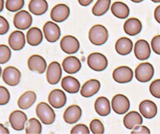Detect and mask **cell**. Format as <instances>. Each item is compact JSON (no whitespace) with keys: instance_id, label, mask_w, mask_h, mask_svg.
Listing matches in <instances>:
<instances>
[{"instance_id":"cell-16","label":"cell","mask_w":160,"mask_h":134,"mask_svg":"<svg viewBox=\"0 0 160 134\" xmlns=\"http://www.w3.org/2000/svg\"><path fill=\"white\" fill-rule=\"evenodd\" d=\"M48 100L52 107L62 108L67 102V97L63 91L60 89H54L49 93Z\"/></svg>"},{"instance_id":"cell-37","label":"cell","mask_w":160,"mask_h":134,"mask_svg":"<svg viewBox=\"0 0 160 134\" xmlns=\"http://www.w3.org/2000/svg\"><path fill=\"white\" fill-rule=\"evenodd\" d=\"M10 100V93L5 87H0V105H6Z\"/></svg>"},{"instance_id":"cell-38","label":"cell","mask_w":160,"mask_h":134,"mask_svg":"<svg viewBox=\"0 0 160 134\" xmlns=\"http://www.w3.org/2000/svg\"><path fill=\"white\" fill-rule=\"evenodd\" d=\"M89 129L88 127L84 124H78L75 127H73L71 130V133L72 134H78V133H83V134H88L89 133Z\"/></svg>"},{"instance_id":"cell-11","label":"cell","mask_w":160,"mask_h":134,"mask_svg":"<svg viewBox=\"0 0 160 134\" xmlns=\"http://www.w3.org/2000/svg\"><path fill=\"white\" fill-rule=\"evenodd\" d=\"M70 14L69 7L63 3H59L52 7L50 17L53 22H62L68 19Z\"/></svg>"},{"instance_id":"cell-40","label":"cell","mask_w":160,"mask_h":134,"mask_svg":"<svg viewBox=\"0 0 160 134\" xmlns=\"http://www.w3.org/2000/svg\"><path fill=\"white\" fill-rule=\"evenodd\" d=\"M9 30V23L2 16H0V34L3 35L7 33Z\"/></svg>"},{"instance_id":"cell-33","label":"cell","mask_w":160,"mask_h":134,"mask_svg":"<svg viewBox=\"0 0 160 134\" xmlns=\"http://www.w3.org/2000/svg\"><path fill=\"white\" fill-rule=\"evenodd\" d=\"M24 6V0H7L5 2V7L8 11L14 12H18Z\"/></svg>"},{"instance_id":"cell-19","label":"cell","mask_w":160,"mask_h":134,"mask_svg":"<svg viewBox=\"0 0 160 134\" xmlns=\"http://www.w3.org/2000/svg\"><path fill=\"white\" fill-rule=\"evenodd\" d=\"M101 83L97 79H90L82 85L80 89V94L83 97H91L99 91Z\"/></svg>"},{"instance_id":"cell-47","label":"cell","mask_w":160,"mask_h":134,"mask_svg":"<svg viewBox=\"0 0 160 134\" xmlns=\"http://www.w3.org/2000/svg\"><path fill=\"white\" fill-rule=\"evenodd\" d=\"M153 2H160V0H151Z\"/></svg>"},{"instance_id":"cell-13","label":"cell","mask_w":160,"mask_h":134,"mask_svg":"<svg viewBox=\"0 0 160 134\" xmlns=\"http://www.w3.org/2000/svg\"><path fill=\"white\" fill-rule=\"evenodd\" d=\"M28 117L24 112L19 110H16L10 114L9 123L11 127L16 131H22L26 127Z\"/></svg>"},{"instance_id":"cell-17","label":"cell","mask_w":160,"mask_h":134,"mask_svg":"<svg viewBox=\"0 0 160 134\" xmlns=\"http://www.w3.org/2000/svg\"><path fill=\"white\" fill-rule=\"evenodd\" d=\"M25 43H26L25 35L20 30L13 31L8 37V45L14 51L22 50L24 47Z\"/></svg>"},{"instance_id":"cell-5","label":"cell","mask_w":160,"mask_h":134,"mask_svg":"<svg viewBox=\"0 0 160 134\" xmlns=\"http://www.w3.org/2000/svg\"><path fill=\"white\" fill-rule=\"evenodd\" d=\"M2 77L6 84L11 87H14L19 83L21 79V72L15 67L9 66L3 69Z\"/></svg>"},{"instance_id":"cell-44","label":"cell","mask_w":160,"mask_h":134,"mask_svg":"<svg viewBox=\"0 0 160 134\" xmlns=\"http://www.w3.org/2000/svg\"><path fill=\"white\" fill-rule=\"evenodd\" d=\"M0 133L1 134H8L9 131L7 127H5L2 124H0Z\"/></svg>"},{"instance_id":"cell-12","label":"cell","mask_w":160,"mask_h":134,"mask_svg":"<svg viewBox=\"0 0 160 134\" xmlns=\"http://www.w3.org/2000/svg\"><path fill=\"white\" fill-rule=\"evenodd\" d=\"M43 33L48 42H55L60 38L61 30L54 22L48 21L43 26Z\"/></svg>"},{"instance_id":"cell-9","label":"cell","mask_w":160,"mask_h":134,"mask_svg":"<svg viewBox=\"0 0 160 134\" xmlns=\"http://www.w3.org/2000/svg\"><path fill=\"white\" fill-rule=\"evenodd\" d=\"M62 77V67L59 62H52L47 68L46 78L49 84L55 85L59 82Z\"/></svg>"},{"instance_id":"cell-34","label":"cell","mask_w":160,"mask_h":134,"mask_svg":"<svg viewBox=\"0 0 160 134\" xmlns=\"http://www.w3.org/2000/svg\"><path fill=\"white\" fill-rule=\"evenodd\" d=\"M10 57H11V50L9 47L6 45H0V63L4 64L9 61Z\"/></svg>"},{"instance_id":"cell-29","label":"cell","mask_w":160,"mask_h":134,"mask_svg":"<svg viewBox=\"0 0 160 134\" xmlns=\"http://www.w3.org/2000/svg\"><path fill=\"white\" fill-rule=\"evenodd\" d=\"M111 12L118 18L125 19L129 15V7L122 2H114L111 6Z\"/></svg>"},{"instance_id":"cell-21","label":"cell","mask_w":160,"mask_h":134,"mask_svg":"<svg viewBox=\"0 0 160 134\" xmlns=\"http://www.w3.org/2000/svg\"><path fill=\"white\" fill-rule=\"evenodd\" d=\"M62 67L67 73L74 74L81 69L82 64L78 57H74V56H69L62 61Z\"/></svg>"},{"instance_id":"cell-36","label":"cell","mask_w":160,"mask_h":134,"mask_svg":"<svg viewBox=\"0 0 160 134\" xmlns=\"http://www.w3.org/2000/svg\"><path fill=\"white\" fill-rule=\"evenodd\" d=\"M149 92L156 98L160 99V79L154 80L149 86Z\"/></svg>"},{"instance_id":"cell-39","label":"cell","mask_w":160,"mask_h":134,"mask_svg":"<svg viewBox=\"0 0 160 134\" xmlns=\"http://www.w3.org/2000/svg\"><path fill=\"white\" fill-rule=\"evenodd\" d=\"M151 47L152 51L158 55H160V35L152 37L151 41Z\"/></svg>"},{"instance_id":"cell-23","label":"cell","mask_w":160,"mask_h":134,"mask_svg":"<svg viewBox=\"0 0 160 134\" xmlns=\"http://www.w3.org/2000/svg\"><path fill=\"white\" fill-rule=\"evenodd\" d=\"M61 86L65 92L74 94L80 90V82L78 80L72 76H67L61 81Z\"/></svg>"},{"instance_id":"cell-46","label":"cell","mask_w":160,"mask_h":134,"mask_svg":"<svg viewBox=\"0 0 160 134\" xmlns=\"http://www.w3.org/2000/svg\"><path fill=\"white\" fill-rule=\"evenodd\" d=\"M131 1H132V2H137V3H138V2H142L143 0H131Z\"/></svg>"},{"instance_id":"cell-7","label":"cell","mask_w":160,"mask_h":134,"mask_svg":"<svg viewBox=\"0 0 160 134\" xmlns=\"http://www.w3.org/2000/svg\"><path fill=\"white\" fill-rule=\"evenodd\" d=\"M32 22V17L29 12L21 10L15 13L13 17V25L18 29L26 30L31 27Z\"/></svg>"},{"instance_id":"cell-35","label":"cell","mask_w":160,"mask_h":134,"mask_svg":"<svg viewBox=\"0 0 160 134\" xmlns=\"http://www.w3.org/2000/svg\"><path fill=\"white\" fill-rule=\"evenodd\" d=\"M90 131L92 133L95 134H102L104 133V126L102 124V122L98 119L92 120L90 122L89 125Z\"/></svg>"},{"instance_id":"cell-14","label":"cell","mask_w":160,"mask_h":134,"mask_svg":"<svg viewBox=\"0 0 160 134\" xmlns=\"http://www.w3.org/2000/svg\"><path fill=\"white\" fill-rule=\"evenodd\" d=\"M28 67L30 71L42 74L46 71L47 62L46 60L40 55H32L28 60Z\"/></svg>"},{"instance_id":"cell-41","label":"cell","mask_w":160,"mask_h":134,"mask_svg":"<svg viewBox=\"0 0 160 134\" xmlns=\"http://www.w3.org/2000/svg\"><path fill=\"white\" fill-rule=\"evenodd\" d=\"M131 133L132 134H136V133H147L149 134L150 133V130L147 127H145V126H141V125H138L136 127L132 129V132Z\"/></svg>"},{"instance_id":"cell-31","label":"cell","mask_w":160,"mask_h":134,"mask_svg":"<svg viewBox=\"0 0 160 134\" xmlns=\"http://www.w3.org/2000/svg\"><path fill=\"white\" fill-rule=\"evenodd\" d=\"M111 0H98L92 8V14L95 16H102L108 11Z\"/></svg>"},{"instance_id":"cell-28","label":"cell","mask_w":160,"mask_h":134,"mask_svg":"<svg viewBox=\"0 0 160 134\" xmlns=\"http://www.w3.org/2000/svg\"><path fill=\"white\" fill-rule=\"evenodd\" d=\"M48 8V3L46 0H31L28 3V9L32 14L39 15L44 14Z\"/></svg>"},{"instance_id":"cell-6","label":"cell","mask_w":160,"mask_h":134,"mask_svg":"<svg viewBox=\"0 0 160 134\" xmlns=\"http://www.w3.org/2000/svg\"><path fill=\"white\" fill-rule=\"evenodd\" d=\"M112 108L113 112L117 114L122 115L127 113L129 110L130 102L125 95L117 94L112 97Z\"/></svg>"},{"instance_id":"cell-4","label":"cell","mask_w":160,"mask_h":134,"mask_svg":"<svg viewBox=\"0 0 160 134\" xmlns=\"http://www.w3.org/2000/svg\"><path fill=\"white\" fill-rule=\"evenodd\" d=\"M135 77L140 82H147L152 79L154 75V68L149 62L140 63L135 69Z\"/></svg>"},{"instance_id":"cell-18","label":"cell","mask_w":160,"mask_h":134,"mask_svg":"<svg viewBox=\"0 0 160 134\" xmlns=\"http://www.w3.org/2000/svg\"><path fill=\"white\" fill-rule=\"evenodd\" d=\"M139 112L142 117L147 119H152L157 115L158 107L155 102L150 100H143L140 102Z\"/></svg>"},{"instance_id":"cell-27","label":"cell","mask_w":160,"mask_h":134,"mask_svg":"<svg viewBox=\"0 0 160 134\" xmlns=\"http://www.w3.org/2000/svg\"><path fill=\"white\" fill-rule=\"evenodd\" d=\"M111 107L112 106H110V102L107 97H99L95 101V111L98 114L102 117H106L111 112Z\"/></svg>"},{"instance_id":"cell-25","label":"cell","mask_w":160,"mask_h":134,"mask_svg":"<svg viewBox=\"0 0 160 134\" xmlns=\"http://www.w3.org/2000/svg\"><path fill=\"white\" fill-rule=\"evenodd\" d=\"M132 47H133V44H132V40L125 37H120L115 43L116 52L122 56L129 54L130 52H132Z\"/></svg>"},{"instance_id":"cell-30","label":"cell","mask_w":160,"mask_h":134,"mask_svg":"<svg viewBox=\"0 0 160 134\" xmlns=\"http://www.w3.org/2000/svg\"><path fill=\"white\" fill-rule=\"evenodd\" d=\"M26 37H27V42L30 46L36 47L42 42L43 36L40 28L37 27H32L28 31Z\"/></svg>"},{"instance_id":"cell-32","label":"cell","mask_w":160,"mask_h":134,"mask_svg":"<svg viewBox=\"0 0 160 134\" xmlns=\"http://www.w3.org/2000/svg\"><path fill=\"white\" fill-rule=\"evenodd\" d=\"M25 132L28 134H38L42 132V125L40 123L39 120L36 118H31L28 120Z\"/></svg>"},{"instance_id":"cell-3","label":"cell","mask_w":160,"mask_h":134,"mask_svg":"<svg viewBox=\"0 0 160 134\" xmlns=\"http://www.w3.org/2000/svg\"><path fill=\"white\" fill-rule=\"evenodd\" d=\"M88 66L93 71L101 72L107 68L108 59L105 55L100 52H92L88 56Z\"/></svg>"},{"instance_id":"cell-42","label":"cell","mask_w":160,"mask_h":134,"mask_svg":"<svg viewBox=\"0 0 160 134\" xmlns=\"http://www.w3.org/2000/svg\"><path fill=\"white\" fill-rule=\"evenodd\" d=\"M154 18L160 24V5L158 6L154 10Z\"/></svg>"},{"instance_id":"cell-10","label":"cell","mask_w":160,"mask_h":134,"mask_svg":"<svg viewBox=\"0 0 160 134\" xmlns=\"http://www.w3.org/2000/svg\"><path fill=\"white\" fill-rule=\"evenodd\" d=\"M61 49L67 54H73L79 50L80 43L78 40L72 35H67L62 37L60 42Z\"/></svg>"},{"instance_id":"cell-8","label":"cell","mask_w":160,"mask_h":134,"mask_svg":"<svg viewBox=\"0 0 160 134\" xmlns=\"http://www.w3.org/2000/svg\"><path fill=\"white\" fill-rule=\"evenodd\" d=\"M133 77V72L129 67L121 66L115 68L112 72V78L118 83H127L131 82Z\"/></svg>"},{"instance_id":"cell-2","label":"cell","mask_w":160,"mask_h":134,"mask_svg":"<svg viewBox=\"0 0 160 134\" xmlns=\"http://www.w3.org/2000/svg\"><path fill=\"white\" fill-rule=\"evenodd\" d=\"M36 114L41 122L45 125H51L55 121V112L52 107L47 102H42L38 103L36 107Z\"/></svg>"},{"instance_id":"cell-1","label":"cell","mask_w":160,"mask_h":134,"mask_svg":"<svg viewBox=\"0 0 160 134\" xmlns=\"http://www.w3.org/2000/svg\"><path fill=\"white\" fill-rule=\"evenodd\" d=\"M88 39L93 45H103L108 39V32L104 26L101 24L94 25L88 32Z\"/></svg>"},{"instance_id":"cell-45","label":"cell","mask_w":160,"mask_h":134,"mask_svg":"<svg viewBox=\"0 0 160 134\" xmlns=\"http://www.w3.org/2000/svg\"><path fill=\"white\" fill-rule=\"evenodd\" d=\"M1 2V7H0V12H2V9H3V0H0Z\"/></svg>"},{"instance_id":"cell-20","label":"cell","mask_w":160,"mask_h":134,"mask_svg":"<svg viewBox=\"0 0 160 134\" xmlns=\"http://www.w3.org/2000/svg\"><path fill=\"white\" fill-rule=\"evenodd\" d=\"M82 117V109L78 105H71L65 110L63 120L68 124H73Z\"/></svg>"},{"instance_id":"cell-22","label":"cell","mask_w":160,"mask_h":134,"mask_svg":"<svg viewBox=\"0 0 160 134\" xmlns=\"http://www.w3.org/2000/svg\"><path fill=\"white\" fill-rule=\"evenodd\" d=\"M142 22L136 17H131L125 21L123 24L124 32L129 36H135L142 31Z\"/></svg>"},{"instance_id":"cell-26","label":"cell","mask_w":160,"mask_h":134,"mask_svg":"<svg viewBox=\"0 0 160 134\" xmlns=\"http://www.w3.org/2000/svg\"><path fill=\"white\" fill-rule=\"evenodd\" d=\"M142 123V117L138 112L132 111L125 115L123 118V124L127 129H133L138 125H141Z\"/></svg>"},{"instance_id":"cell-15","label":"cell","mask_w":160,"mask_h":134,"mask_svg":"<svg viewBox=\"0 0 160 134\" xmlns=\"http://www.w3.org/2000/svg\"><path fill=\"white\" fill-rule=\"evenodd\" d=\"M135 57L138 60L144 61L149 58L151 54V49L148 42L146 40L140 39L136 42L133 48Z\"/></svg>"},{"instance_id":"cell-43","label":"cell","mask_w":160,"mask_h":134,"mask_svg":"<svg viewBox=\"0 0 160 134\" xmlns=\"http://www.w3.org/2000/svg\"><path fill=\"white\" fill-rule=\"evenodd\" d=\"M78 3L82 7H87L88 5H90L92 2L93 0H78Z\"/></svg>"},{"instance_id":"cell-24","label":"cell","mask_w":160,"mask_h":134,"mask_svg":"<svg viewBox=\"0 0 160 134\" xmlns=\"http://www.w3.org/2000/svg\"><path fill=\"white\" fill-rule=\"evenodd\" d=\"M37 99V95L33 91H27L21 95L18 100V106L21 109H28L34 104Z\"/></svg>"}]
</instances>
